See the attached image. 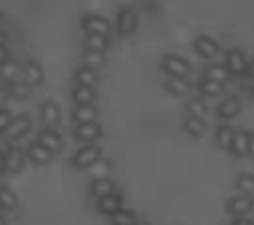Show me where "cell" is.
<instances>
[{
  "mask_svg": "<svg viewBox=\"0 0 254 225\" xmlns=\"http://www.w3.org/2000/svg\"><path fill=\"white\" fill-rule=\"evenodd\" d=\"M224 66L234 76H242L244 72H248V62H246V58L240 50H230L224 58Z\"/></svg>",
  "mask_w": 254,
  "mask_h": 225,
  "instance_id": "obj_5",
  "label": "cell"
},
{
  "mask_svg": "<svg viewBox=\"0 0 254 225\" xmlns=\"http://www.w3.org/2000/svg\"><path fill=\"white\" fill-rule=\"evenodd\" d=\"M14 121V115L10 110H0V133H6V129L10 127V123Z\"/></svg>",
  "mask_w": 254,
  "mask_h": 225,
  "instance_id": "obj_36",
  "label": "cell"
},
{
  "mask_svg": "<svg viewBox=\"0 0 254 225\" xmlns=\"http://www.w3.org/2000/svg\"><path fill=\"white\" fill-rule=\"evenodd\" d=\"M236 187H238L240 193L252 195V193H254V175H250V173H240V175L236 177Z\"/></svg>",
  "mask_w": 254,
  "mask_h": 225,
  "instance_id": "obj_31",
  "label": "cell"
},
{
  "mask_svg": "<svg viewBox=\"0 0 254 225\" xmlns=\"http://www.w3.org/2000/svg\"><path fill=\"white\" fill-rule=\"evenodd\" d=\"M8 90H10V98H14V100H24L30 96V84H26V82L16 80V82L8 84Z\"/></svg>",
  "mask_w": 254,
  "mask_h": 225,
  "instance_id": "obj_30",
  "label": "cell"
},
{
  "mask_svg": "<svg viewBox=\"0 0 254 225\" xmlns=\"http://www.w3.org/2000/svg\"><path fill=\"white\" fill-rule=\"evenodd\" d=\"M2 24H4V14L0 12V28H2Z\"/></svg>",
  "mask_w": 254,
  "mask_h": 225,
  "instance_id": "obj_45",
  "label": "cell"
},
{
  "mask_svg": "<svg viewBox=\"0 0 254 225\" xmlns=\"http://www.w3.org/2000/svg\"><path fill=\"white\" fill-rule=\"evenodd\" d=\"M22 165H24V153L18 147H12L10 151H6V171L18 173Z\"/></svg>",
  "mask_w": 254,
  "mask_h": 225,
  "instance_id": "obj_22",
  "label": "cell"
},
{
  "mask_svg": "<svg viewBox=\"0 0 254 225\" xmlns=\"http://www.w3.org/2000/svg\"><path fill=\"white\" fill-rule=\"evenodd\" d=\"M89 171H91V177H93V179H101V177H107V171H109V163H107L105 159H99V161H95V163L89 167Z\"/></svg>",
  "mask_w": 254,
  "mask_h": 225,
  "instance_id": "obj_34",
  "label": "cell"
},
{
  "mask_svg": "<svg viewBox=\"0 0 254 225\" xmlns=\"http://www.w3.org/2000/svg\"><path fill=\"white\" fill-rule=\"evenodd\" d=\"M73 135H75V139H79V141L93 143V141H97V139L101 137V125L95 123V121H91V123H79V125H75Z\"/></svg>",
  "mask_w": 254,
  "mask_h": 225,
  "instance_id": "obj_6",
  "label": "cell"
},
{
  "mask_svg": "<svg viewBox=\"0 0 254 225\" xmlns=\"http://www.w3.org/2000/svg\"><path fill=\"white\" fill-rule=\"evenodd\" d=\"M99 159H101V147L95 145V143H87V145L79 147V149L73 153L71 165H73L75 169H87V167H91V165H93L95 161H99Z\"/></svg>",
  "mask_w": 254,
  "mask_h": 225,
  "instance_id": "obj_1",
  "label": "cell"
},
{
  "mask_svg": "<svg viewBox=\"0 0 254 225\" xmlns=\"http://www.w3.org/2000/svg\"><path fill=\"white\" fill-rule=\"evenodd\" d=\"M252 207H254L252 197H250V195H244V193H240V195H236V197H230L228 203H226V209H228L232 215H236V217L246 215Z\"/></svg>",
  "mask_w": 254,
  "mask_h": 225,
  "instance_id": "obj_8",
  "label": "cell"
},
{
  "mask_svg": "<svg viewBox=\"0 0 254 225\" xmlns=\"http://www.w3.org/2000/svg\"><path fill=\"white\" fill-rule=\"evenodd\" d=\"M83 46H85V50H91V52H105V48H107V36L85 34Z\"/></svg>",
  "mask_w": 254,
  "mask_h": 225,
  "instance_id": "obj_24",
  "label": "cell"
},
{
  "mask_svg": "<svg viewBox=\"0 0 254 225\" xmlns=\"http://www.w3.org/2000/svg\"><path fill=\"white\" fill-rule=\"evenodd\" d=\"M189 110H190V115H196V117H202L204 119L206 110H204V104L200 100H190L189 102Z\"/></svg>",
  "mask_w": 254,
  "mask_h": 225,
  "instance_id": "obj_35",
  "label": "cell"
},
{
  "mask_svg": "<svg viewBox=\"0 0 254 225\" xmlns=\"http://www.w3.org/2000/svg\"><path fill=\"white\" fill-rule=\"evenodd\" d=\"M135 225H149V223H147V221H137Z\"/></svg>",
  "mask_w": 254,
  "mask_h": 225,
  "instance_id": "obj_46",
  "label": "cell"
},
{
  "mask_svg": "<svg viewBox=\"0 0 254 225\" xmlns=\"http://www.w3.org/2000/svg\"><path fill=\"white\" fill-rule=\"evenodd\" d=\"M8 60V50H6V46H0V64H4Z\"/></svg>",
  "mask_w": 254,
  "mask_h": 225,
  "instance_id": "obj_40",
  "label": "cell"
},
{
  "mask_svg": "<svg viewBox=\"0 0 254 225\" xmlns=\"http://www.w3.org/2000/svg\"><path fill=\"white\" fill-rule=\"evenodd\" d=\"M71 119L75 121V125L79 123H91L97 119V108L95 106H77L71 112Z\"/></svg>",
  "mask_w": 254,
  "mask_h": 225,
  "instance_id": "obj_14",
  "label": "cell"
},
{
  "mask_svg": "<svg viewBox=\"0 0 254 225\" xmlns=\"http://www.w3.org/2000/svg\"><path fill=\"white\" fill-rule=\"evenodd\" d=\"M81 64L85 68H91V70H97L105 64V56L103 52H91V50H85L83 56H81Z\"/></svg>",
  "mask_w": 254,
  "mask_h": 225,
  "instance_id": "obj_26",
  "label": "cell"
},
{
  "mask_svg": "<svg viewBox=\"0 0 254 225\" xmlns=\"http://www.w3.org/2000/svg\"><path fill=\"white\" fill-rule=\"evenodd\" d=\"M119 209H123V207H121V195H117V193H111V195H105V197L97 199V211L103 213V215L111 217Z\"/></svg>",
  "mask_w": 254,
  "mask_h": 225,
  "instance_id": "obj_13",
  "label": "cell"
},
{
  "mask_svg": "<svg viewBox=\"0 0 254 225\" xmlns=\"http://www.w3.org/2000/svg\"><path fill=\"white\" fill-rule=\"evenodd\" d=\"M0 225H8V223H6V219H4L2 215H0Z\"/></svg>",
  "mask_w": 254,
  "mask_h": 225,
  "instance_id": "obj_44",
  "label": "cell"
},
{
  "mask_svg": "<svg viewBox=\"0 0 254 225\" xmlns=\"http://www.w3.org/2000/svg\"><path fill=\"white\" fill-rule=\"evenodd\" d=\"M6 98H10V90L6 82H0V102H4Z\"/></svg>",
  "mask_w": 254,
  "mask_h": 225,
  "instance_id": "obj_37",
  "label": "cell"
},
{
  "mask_svg": "<svg viewBox=\"0 0 254 225\" xmlns=\"http://www.w3.org/2000/svg\"><path fill=\"white\" fill-rule=\"evenodd\" d=\"M161 68H163V72H167L169 76H181V78H185V76L190 72V64H189L185 58L177 56V54L165 56Z\"/></svg>",
  "mask_w": 254,
  "mask_h": 225,
  "instance_id": "obj_3",
  "label": "cell"
},
{
  "mask_svg": "<svg viewBox=\"0 0 254 225\" xmlns=\"http://www.w3.org/2000/svg\"><path fill=\"white\" fill-rule=\"evenodd\" d=\"M183 125H185V131H187L189 135H192V137H200V135H204V131H206L204 119H202V117H196V115H189Z\"/></svg>",
  "mask_w": 254,
  "mask_h": 225,
  "instance_id": "obj_20",
  "label": "cell"
},
{
  "mask_svg": "<svg viewBox=\"0 0 254 225\" xmlns=\"http://www.w3.org/2000/svg\"><path fill=\"white\" fill-rule=\"evenodd\" d=\"M40 119L46 127H54L60 121V106L56 102H44L40 108Z\"/></svg>",
  "mask_w": 254,
  "mask_h": 225,
  "instance_id": "obj_9",
  "label": "cell"
},
{
  "mask_svg": "<svg viewBox=\"0 0 254 225\" xmlns=\"http://www.w3.org/2000/svg\"><path fill=\"white\" fill-rule=\"evenodd\" d=\"M73 78H75V84H77V86H87V88H93V86L97 84V74H95V70L85 68V66L77 68Z\"/></svg>",
  "mask_w": 254,
  "mask_h": 225,
  "instance_id": "obj_21",
  "label": "cell"
},
{
  "mask_svg": "<svg viewBox=\"0 0 254 225\" xmlns=\"http://www.w3.org/2000/svg\"><path fill=\"white\" fill-rule=\"evenodd\" d=\"M16 203H18V197H16V193L10 189V187H0V209H12V207H16Z\"/></svg>",
  "mask_w": 254,
  "mask_h": 225,
  "instance_id": "obj_33",
  "label": "cell"
},
{
  "mask_svg": "<svg viewBox=\"0 0 254 225\" xmlns=\"http://www.w3.org/2000/svg\"><path fill=\"white\" fill-rule=\"evenodd\" d=\"M248 155L254 157V135H250V149H248Z\"/></svg>",
  "mask_w": 254,
  "mask_h": 225,
  "instance_id": "obj_42",
  "label": "cell"
},
{
  "mask_svg": "<svg viewBox=\"0 0 254 225\" xmlns=\"http://www.w3.org/2000/svg\"><path fill=\"white\" fill-rule=\"evenodd\" d=\"M228 70H226V66H222V64H214V66H208L206 70H204V78H208V80H214V82H218V84H222L226 78H228Z\"/></svg>",
  "mask_w": 254,
  "mask_h": 225,
  "instance_id": "obj_28",
  "label": "cell"
},
{
  "mask_svg": "<svg viewBox=\"0 0 254 225\" xmlns=\"http://www.w3.org/2000/svg\"><path fill=\"white\" fill-rule=\"evenodd\" d=\"M28 157H30V161L36 163V165H48V163L52 161L54 153H52L50 149L42 147L40 143H32V145L28 147Z\"/></svg>",
  "mask_w": 254,
  "mask_h": 225,
  "instance_id": "obj_15",
  "label": "cell"
},
{
  "mask_svg": "<svg viewBox=\"0 0 254 225\" xmlns=\"http://www.w3.org/2000/svg\"><path fill=\"white\" fill-rule=\"evenodd\" d=\"M194 50L200 58H214L218 54V44L208 36H198L194 40Z\"/></svg>",
  "mask_w": 254,
  "mask_h": 225,
  "instance_id": "obj_12",
  "label": "cell"
},
{
  "mask_svg": "<svg viewBox=\"0 0 254 225\" xmlns=\"http://www.w3.org/2000/svg\"><path fill=\"white\" fill-rule=\"evenodd\" d=\"M6 40H8V38H6V32L0 28V46H6Z\"/></svg>",
  "mask_w": 254,
  "mask_h": 225,
  "instance_id": "obj_41",
  "label": "cell"
},
{
  "mask_svg": "<svg viewBox=\"0 0 254 225\" xmlns=\"http://www.w3.org/2000/svg\"><path fill=\"white\" fill-rule=\"evenodd\" d=\"M22 76H24V82H26V84L38 86V84H42V80H44V70H42V66H40L38 62L30 60V62L24 64Z\"/></svg>",
  "mask_w": 254,
  "mask_h": 225,
  "instance_id": "obj_11",
  "label": "cell"
},
{
  "mask_svg": "<svg viewBox=\"0 0 254 225\" xmlns=\"http://www.w3.org/2000/svg\"><path fill=\"white\" fill-rule=\"evenodd\" d=\"M234 129L230 127V125H220L218 129H216V145L220 147V149H230V145H232V139H234Z\"/></svg>",
  "mask_w": 254,
  "mask_h": 225,
  "instance_id": "obj_25",
  "label": "cell"
},
{
  "mask_svg": "<svg viewBox=\"0 0 254 225\" xmlns=\"http://www.w3.org/2000/svg\"><path fill=\"white\" fill-rule=\"evenodd\" d=\"M167 88H169V92H173V94H189L190 84H189L187 78H181V76H169V80H167Z\"/></svg>",
  "mask_w": 254,
  "mask_h": 225,
  "instance_id": "obj_27",
  "label": "cell"
},
{
  "mask_svg": "<svg viewBox=\"0 0 254 225\" xmlns=\"http://www.w3.org/2000/svg\"><path fill=\"white\" fill-rule=\"evenodd\" d=\"M71 96L77 106H93L95 102V92L93 88H87V86H75Z\"/></svg>",
  "mask_w": 254,
  "mask_h": 225,
  "instance_id": "obj_18",
  "label": "cell"
},
{
  "mask_svg": "<svg viewBox=\"0 0 254 225\" xmlns=\"http://www.w3.org/2000/svg\"><path fill=\"white\" fill-rule=\"evenodd\" d=\"M240 112V102H238V98H226L220 106H218V115L222 117V119H230V117H234L236 113Z\"/></svg>",
  "mask_w": 254,
  "mask_h": 225,
  "instance_id": "obj_23",
  "label": "cell"
},
{
  "mask_svg": "<svg viewBox=\"0 0 254 225\" xmlns=\"http://www.w3.org/2000/svg\"><path fill=\"white\" fill-rule=\"evenodd\" d=\"M89 191H91V195H93V197L101 199V197H105V195L115 193V183H113L109 177L93 179V181H91V185H89Z\"/></svg>",
  "mask_w": 254,
  "mask_h": 225,
  "instance_id": "obj_16",
  "label": "cell"
},
{
  "mask_svg": "<svg viewBox=\"0 0 254 225\" xmlns=\"http://www.w3.org/2000/svg\"><path fill=\"white\" fill-rule=\"evenodd\" d=\"M30 125H32V123H30V117H28V115H16L4 135H6L8 139H18V137H22V135H26V133L30 131Z\"/></svg>",
  "mask_w": 254,
  "mask_h": 225,
  "instance_id": "obj_10",
  "label": "cell"
},
{
  "mask_svg": "<svg viewBox=\"0 0 254 225\" xmlns=\"http://www.w3.org/2000/svg\"><path fill=\"white\" fill-rule=\"evenodd\" d=\"M248 74L254 78V60H250V64H248Z\"/></svg>",
  "mask_w": 254,
  "mask_h": 225,
  "instance_id": "obj_43",
  "label": "cell"
},
{
  "mask_svg": "<svg viewBox=\"0 0 254 225\" xmlns=\"http://www.w3.org/2000/svg\"><path fill=\"white\" fill-rule=\"evenodd\" d=\"M6 171V153L0 149V173Z\"/></svg>",
  "mask_w": 254,
  "mask_h": 225,
  "instance_id": "obj_38",
  "label": "cell"
},
{
  "mask_svg": "<svg viewBox=\"0 0 254 225\" xmlns=\"http://www.w3.org/2000/svg\"><path fill=\"white\" fill-rule=\"evenodd\" d=\"M81 28L85 30V34H99V36H107L111 30V24L107 18L99 16V14H85L81 18Z\"/></svg>",
  "mask_w": 254,
  "mask_h": 225,
  "instance_id": "obj_2",
  "label": "cell"
},
{
  "mask_svg": "<svg viewBox=\"0 0 254 225\" xmlns=\"http://www.w3.org/2000/svg\"><path fill=\"white\" fill-rule=\"evenodd\" d=\"M137 217L131 209H119L117 213L111 215V225H135Z\"/></svg>",
  "mask_w": 254,
  "mask_h": 225,
  "instance_id": "obj_29",
  "label": "cell"
},
{
  "mask_svg": "<svg viewBox=\"0 0 254 225\" xmlns=\"http://www.w3.org/2000/svg\"><path fill=\"white\" fill-rule=\"evenodd\" d=\"M115 28H117V32H119L121 36H129V34H133L135 28H137V14H135L131 8H123V10H119Z\"/></svg>",
  "mask_w": 254,
  "mask_h": 225,
  "instance_id": "obj_4",
  "label": "cell"
},
{
  "mask_svg": "<svg viewBox=\"0 0 254 225\" xmlns=\"http://www.w3.org/2000/svg\"><path fill=\"white\" fill-rule=\"evenodd\" d=\"M36 143H40L42 147L50 149L52 153H58V151L62 149V143H64V141H62V137H60L58 131H54L52 127H44V129L38 133Z\"/></svg>",
  "mask_w": 254,
  "mask_h": 225,
  "instance_id": "obj_7",
  "label": "cell"
},
{
  "mask_svg": "<svg viewBox=\"0 0 254 225\" xmlns=\"http://www.w3.org/2000/svg\"><path fill=\"white\" fill-rule=\"evenodd\" d=\"M232 225H254L250 219H242V217H238V219H234L232 221Z\"/></svg>",
  "mask_w": 254,
  "mask_h": 225,
  "instance_id": "obj_39",
  "label": "cell"
},
{
  "mask_svg": "<svg viewBox=\"0 0 254 225\" xmlns=\"http://www.w3.org/2000/svg\"><path fill=\"white\" fill-rule=\"evenodd\" d=\"M198 90H200L204 96L214 98V96H218V94L222 92V84H218V82H214V80H208V78H202L200 84H198Z\"/></svg>",
  "mask_w": 254,
  "mask_h": 225,
  "instance_id": "obj_32",
  "label": "cell"
},
{
  "mask_svg": "<svg viewBox=\"0 0 254 225\" xmlns=\"http://www.w3.org/2000/svg\"><path fill=\"white\" fill-rule=\"evenodd\" d=\"M248 149H250V133L236 131L234 139H232V145H230V151L236 157H244V155H248Z\"/></svg>",
  "mask_w": 254,
  "mask_h": 225,
  "instance_id": "obj_17",
  "label": "cell"
},
{
  "mask_svg": "<svg viewBox=\"0 0 254 225\" xmlns=\"http://www.w3.org/2000/svg\"><path fill=\"white\" fill-rule=\"evenodd\" d=\"M20 72H22V70H20L18 62H14V60H10V58H8L4 64H0V80L6 82V84L16 82Z\"/></svg>",
  "mask_w": 254,
  "mask_h": 225,
  "instance_id": "obj_19",
  "label": "cell"
}]
</instances>
